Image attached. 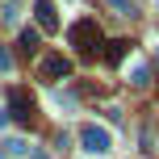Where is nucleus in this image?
<instances>
[{
	"mask_svg": "<svg viewBox=\"0 0 159 159\" xmlns=\"http://www.w3.org/2000/svg\"><path fill=\"white\" fill-rule=\"evenodd\" d=\"M126 75H130V84H134V88H151V67H147L143 59H134V55H130Z\"/></svg>",
	"mask_w": 159,
	"mask_h": 159,
	"instance_id": "5",
	"label": "nucleus"
},
{
	"mask_svg": "<svg viewBox=\"0 0 159 159\" xmlns=\"http://www.w3.org/2000/svg\"><path fill=\"white\" fill-rule=\"evenodd\" d=\"M4 126H8V113H4V109H0V130H4Z\"/></svg>",
	"mask_w": 159,
	"mask_h": 159,
	"instance_id": "14",
	"label": "nucleus"
},
{
	"mask_svg": "<svg viewBox=\"0 0 159 159\" xmlns=\"http://www.w3.org/2000/svg\"><path fill=\"white\" fill-rule=\"evenodd\" d=\"M155 59H159V50H155Z\"/></svg>",
	"mask_w": 159,
	"mask_h": 159,
	"instance_id": "16",
	"label": "nucleus"
},
{
	"mask_svg": "<svg viewBox=\"0 0 159 159\" xmlns=\"http://www.w3.org/2000/svg\"><path fill=\"white\" fill-rule=\"evenodd\" d=\"M50 101H55V109H67V113L75 109V96H71V92H55Z\"/></svg>",
	"mask_w": 159,
	"mask_h": 159,
	"instance_id": "10",
	"label": "nucleus"
},
{
	"mask_svg": "<svg viewBox=\"0 0 159 159\" xmlns=\"http://www.w3.org/2000/svg\"><path fill=\"white\" fill-rule=\"evenodd\" d=\"M67 42H71L80 55H96L105 38H101V25L92 17H80V21H71V30H67Z\"/></svg>",
	"mask_w": 159,
	"mask_h": 159,
	"instance_id": "1",
	"label": "nucleus"
},
{
	"mask_svg": "<svg viewBox=\"0 0 159 159\" xmlns=\"http://www.w3.org/2000/svg\"><path fill=\"white\" fill-rule=\"evenodd\" d=\"M155 4H159V0H155Z\"/></svg>",
	"mask_w": 159,
	"mask_h": 159,
	"instance_id": "17",
	"label": "nucleus"
},
{
	"mask_svg": "<svg viewBox=\"0 0 159 159\" xmlns=\"http://www.w3.org/2000/svg\"><path fill=\"white\" fill-rule=\"evenodd\" d=\"M67 4H75V0H67Z\"/></svg>",
	"mask_w": 159,
	"mask_h": 159,
	"instance_id": "15",
	"label": "nucleus"
},
{
	"mask_svg": "<svg viewBox=\"0 0 159 159\" xmlns=\"http://www.w3.org/2000/svg\"><path fill=\"white\" fill-rule=\"evenodd\" d=\"M109 4H113L117 17H134V4H130V0H109Z\"/></svg>",
	"mask_w": 159,
	"mask_h": 159,
	"instance_id": "12",
	"label": "nucleus"
},
{
	"mask_svg": "<svg viewBox=\"0 0 159 159\" xmlns=\"http://www.w3.org/2000/svg\"><path fill=\"white\" fill-rule=\"evenodd\" d=\"M13 109H17V117H30V96H25V92H13Z\"/></svg>",
	"mask_w": 159,
	"mask_h": 159,
	"instance_id": "9",
	"label": "nucleus"
},
{
	"mask_svg": "<svg viewBox=\"0 0 159 159\" xmlns=\"http://www.w3.org/2000/svg\"><path fill=\"white\" fill-rule=\"evenodd\" d=\"M34 17H38V25H42L46 34L59 30V8H55V0H34Z\"/></svg>",
	"mask_w": 159,
	"mask_h": 159,
	"instance_id": "3",
	"label": "nucleus"
},
{
	"mask_svg": "<svg viewBox=\"0 0 159 159\" xmlns=\"http://www.w3.org/2000/svg\"><path fill=\"white\" fill-rule=\"evenodd\" d=\"M0 21H4V25H17V21H21V4H17V0H4V8H0Z\"/></svg>",
	"mask_w": 159,
	"mask_h": 159,
	"instance_id": "6",
	"label": "nucleus"
},
{
	"mask_svg": "<svg viewBox=\"0 0 159 159\" xmlns=\"http://www.w3.org/2000/svg\"><path fill=\"white\" fill-rule=\"evenodd\" d=\"M4 151L13 155V159H21V155H30V143H25V138H8V143H4Z\"/></svg>",
	"mask_w": 159,
	"mask_h": 159,
	"instance_id": "8",
	"label": "nucleus"
},
{
	"mask_svg": "<svg viewBox=\"0 0 159 159\" xmlns=\"http://www.w3.org/2000/svg\"><path fill=\"white\" fill-rule=\"evenodd\" d=\"M0 71H13V55H8L4 46H0Z\"/></svg>",
	"mask_w": 159,
	"mask_h": 159,
	"instance_id": "13",
	"label": "nucleus"
},
{
	"mask_svg": "<svg viewBox=\"0 0 159 159\" xmlns=\"http://www.w3.org/2000/svg\"><path fill=\"white\" fill-rule=\"evenodd\" d=\"M21 50H38V30H21Z\"/></svg>",
	"mask_w": 159,
	"mask_h": 159,
	"instance_id": "11",
	"label": "nucleus"
},
{
	"mask_svg": "<svg viewBox=\"0 0 159 159\" xmlns=\"http://www.w3.org/2000/svg\"><path fill=\"white\" fill-rule=\"evenodd\" d=\"M38 71H42V80H67V75H71V63H67L63 55H46Z\"/></svg>",
	"mask_w": 159,
	"mask_h": 159,
	"instance_id": "4",
	"label": "nucleus"
},
{
	"mask_svg": "<svg viewBox=\"0 0 159 159\" xmlns=\"http://www.w3.org/2000/svg\"><path fill=\"white\" fill-rule=\"evenodd\" d=\"M126 55H130V42H109V46H105V59H109V63H121Z\"/></svg>",
	"mask_w": 159,
	"mask_h": 159,
	"instance_id": "7",
	"label": "nucleus"
},
{
	"mask_svg": "<svg viewBox=\"0 0 159 159\" xmlns=\"http://www.w3.org/2000/svg\"><path fill=\"white\" fill-rule=\"evenodd\" d=\"M80 147H84L88 155L105 159V155L113 151V134H109V130H105V126H96V121H88V126L80 130Z\"/></svg>",
	"mask_w": 159,
	"mask_h": 159,
	"instance_id": "2",
	"label": "nucleus"
}]
</instances>
